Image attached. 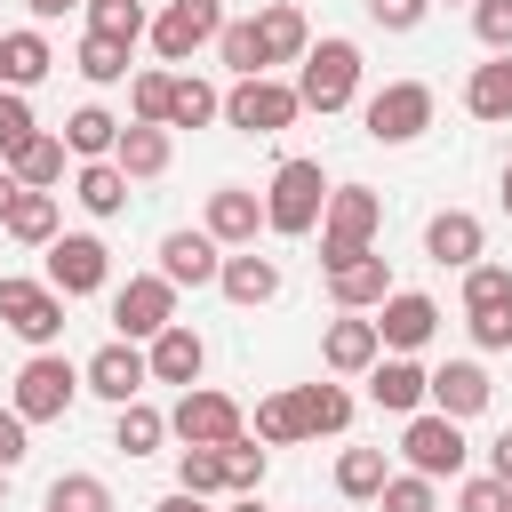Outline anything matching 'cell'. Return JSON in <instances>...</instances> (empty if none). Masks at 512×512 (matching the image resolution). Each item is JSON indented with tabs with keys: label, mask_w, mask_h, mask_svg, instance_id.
Returning <instances> with one entry per match:
<instances>
[{
	"label": "cell",
	"mask_w": 512,
	"mask_h": 512,
	"mask_svg": "<svg viewBox=\"0 0 512 512\" xmlns=\"http://www.w3.org/2000/svg\"><path fill=\"white\" fill-rule=\"evenodd\" d=\"M320 208H328V176H320V160H280L272 184H264V232L304 240V232H320Z\"/></svg>",
	"instance_id": "2"
},
{
	"label": "cell",
	"mask_w": 512,
	"mask_h": 512,
	"mask_svg": "<svg viewBox=\"0 0 512 512\" xmlns=\"http://www.w3.org/2000/svg\"><path fill=\"white\" fill-rule=\"evenodd\" d=\"M32 136H40V120H32V104H24L16 88H0V160H8V152H24Z\"/></svg>",
	"instance_id": "46"
},
{
	"label": "cell",
	"mask_w": 512,
	"mask_h": 512,
	"mask_svg": "<svg viewBox=\"0 0 512 512\" xmlns=\"http://www.w3.org/2000/svg\"><path fill=\"white\" fill-rule=\"evenodd\" d=\"M296 112H304V104H296V88H288V80H272V72H256V80H232V88H224V120H232L240 136H280Z\"/></svg>",
	"instance_id": "9"
},
{
	"label": "cell",
	"mask_w": 512,
	"mask_h": 512,
	"mask_svg": "<svg viewBox=\"0 0 512 512\" xmlns=\"http://www.w3.org/2000/svg\"><path fill=\"white\" fill-rule=\"evenodd\" d=\"M0 232H8V240H24V248H48V240H56V192H16Z\"/></svg>",
	"instance_id": "37"
},
{
	"label": "cell",
	"mask_w": 512,
	"mask_h": 512,
	"mask_svg": "<svg viewBox=\"0 0 512 512\" xmlns=\"http://www.w3.org/2000/svg\"><path fill=\"white\" fill-rule=\"evenodd\" d=\"M216 64H224L232 80L272 72V64H264V40H256V16H224V32H216Z\"/></svg>",
	"instance_id": "31"
},
{
	"label": "cell",
	"mask_w": 512,
	"mask_h": 512,
	"mask_svg": "<svg viewBox=\"0 0 512 512\" xmlns=\"http://www.w3.org/2000/svg\"><path fill=\"white\" fill-rule=\"evenodd\" d=\"M40 256H48V288H56L64 304H72V296H96V288L112 280V248H104L96 232H56Z\"/></svg>",
	"instance_id": "10"
},
{
	"label": "cell",
	"mask_w": 512,
	"mask_h": 512,
	"mask_svg": "<svg viewBox=\"0 0 512 512\" xmlns=\"http://www.w3.org/2000/svg\"><path fill=\"white\" fill-rule=\"evenodd\" d=\"M40 504H48V512H120V504H112V488H104L96 472H56Z\"/></svg>",
	"instance_id": "38"
},
{
	"label": "cell",
	"mask_w": 512,
	"mask_h": 512,
	"mask_svg": "<svg viewBox=\"0 0 512 512\" xmlns=\"http://www.w3.org/2000/svg\"><path fill=\"white\" fill-rule=\"evenodd\" d=\"M256 488H264V440L240 432V440L224 448V496H256Z\"/></svg>",
	"instance_id": "41"
},
{
	"label": "cell",
	"mask_w": 512,
	"mask_h": 512,
	"mask_svg": "<svg viewBox=\"0 0 512 512\" xmlns=\"http://www.w3.org/2000/svg\"><path fill=\"white\" fill-rule=\"evenodd\" d=\"M88 32H104V40L136 48V40L152 32V16H144V0H88Z\"/></svg>",
	"instance_id": "39"
},
{
	"label": "cell",
	"mask_w": 512,
	"mask_h": 512,
	"mask_svg": "<svg viewBox=\"0 0 512 512\" xmlns=\"http://www.w3.org/2000/svg\"><path fill=\"white\" fill-rule=\"evenodd\" d=\"M72 200H80L88 216H120V208H128V176H120L112 160H80V176H72Z\"/></svg>",
	"instance_id": "32"
},
{
	"label": "cell",
	"mask_w": 512,
	"mask_h": 512,
	"mask_svg": "<svg viewBox=\"0 0 512 512\" xmlns=\"http://www.w3.org/2000/svg\"><path fill=\"white\" fill-rule=\"evenodd\" d=\"M168 432H176L184 448H232V440L248 432V416H240V400H232V392H208V384H192V392H176V408H168Z\"/></svg>",
	"instance_id": "7"
},
{
	"label": "cell",
	"mask_w": 512,
	"mask_h": 512,
	"mask_svg": "<svg viewBox=\"0 0 512 512\" xmlns=\"http://www.w3.org/2000/svg\"><path fill=\"white\" fill-rule=\"evenodd\" d=\"M152 512H208V496H184V488H168V496H160Z\"/></svg>",
	"instance_id": "54"
},
{
	"label": "cell",
	"mask_w": 512,
	"mask_h": 512,
	"mask_svg": "<svg viewBox=\"0 0 512 512\" xmlns=\"http://www.w3.org/2000/svg\"><path fill=\"white\" fill-rule=\"evenodd\" d=\"M288 88H296V104H304V112H320V120H328V112H344V104L360 96V40H344V32L312 40Z\"/></svg>",
	"instance_id": "1"
},
{
	"label": "cell",
	"mask_w": 512,
	"mask_h": 512,
	"mask_svg": "<svg viewBox=\"0 0 512 512\" xmlns=\"http://www.w3.org/2000/svg\"><path fill=\"white\" fill-rule=\"evenodd\" d=\"M200 232L232 256V248H256V232H264V192H248V184H216L208 192V208H200Z\"/></svg>",
	"instance_id": "15"
},
{
	"label": "cell",
	"mask_w": 512,
	"mask_h": 512,
	"mask_svg": "<svg viewBox=\"0 0 512 512\" xmlns=\"http://www.w3.org/2000/svg\"><path fill=\"white\" fill-rule=\"evenodd\" d=\"M488 480H504V488H512V424L488 440Z\"/></svg>",
	"instance_id": "52"
},
{
	"label": "cell",
	"mask_w": 512,
	"mask_h": 512,
	"mask_svg": "<svg viewBox=\"0 0 512 512\" xmlns=\"http://www.w3.org/2000/svg\"><path fill=\"white\" fill-rule=\"evenodd\" d=\"M0 328L24 336L32 352H56V336H64V296H56L48 280H32V272H0Z\"/></svg>",
	"instance_id": "4"
},
{
	"label": "cell",
	"mask_w": 512,
	"mask_h": 512,
	"mask_svg": "<svg viewBox=\"0 0 512 512\" xmlns=\"http://www.w3.org/2000/svg\"><path fill=\"white\" fill-rule=\"evenodd\" d=\"M464 112H472V120H488V128H504V120H512V56L472 64V80H464Z\"/></svg>",
	"instance_id": "28"
},
{
	"label": "cell",
	"mask_w": 512,
	"mask_h": 512,
	"mask_svg": "<svg viewBox=\"0 0 512 512\" xmlns=\"http://www.w3.org/2000/svg\"><path fill=\"white\" fill-rule=\"evenodd\" d=\"M0 504H8V472H0Z\"/></svg>",
	"instance_id": "58"
},
{
	"label": "cell",
	"mask_w": 512,
	"mask_h": 512,
	"mask_svg": "<svg viewBox=\"0 0 512 512\" xmlns=\"http://www.w3.org/2000/svg\"><path fill=\"white\" fill-rule=\"evenodd\" d=\"M168 440V408H152V400H128L120 416H112V448L120 456H152Z\"/></svg>",
	"instance_id": "33"
},
{
	"label": "cell",
	"mask_w": 512,
	"mask_h": 512,
	"mask_svg": "<svg viewBox=\"0 0 512 512\" xmlns=\"http://www.w3.org/2000/svg\"><path fill=\"white\" fill-rule=\"evenodd\" d=\"M0 72H8V88L24 96V88H40L48 72H56V48H48V32L40 24H16V32H0Z\"/></svg>",
	"instance_id": "24"
},
{
	"label": "cell",
	"mask_w": 512,
	"mask_h": 512,
	"mask_svg": "<svg viewBox=\"0 0 512 512\" xmlns=\"http://www.w3.org/2000/svg\"><path fill=\"white\" fill-rule=\"evenodd\" d=\"M256 440H264V448H296V440H304V432H296V408H288V392L256 400Z\"/></svg>",
	"instance_id": "45"
},
{
	"label": "cell",
	"mask_w": 512,
	"mask_h": 512,
	"mask_svg": "<svg viewBox=\"0 0 512 512\" xmlns=\"http://www.w3.org/2000/svg\"><path fill=\"white\" fill-rule=\"evenodd\" d=\"M432 112H440V96H432L424 80H384V88L360 104V128H368V144H416V136L432 128Z\"/></svg>",
	"instance_id": "5"
},
{
	"label": "cell",
	"mask_w": 512,
	"mask_h": 512,
	"mask_svg": "<svg viewBox=\"0 0 512 512\" xmlns=\"http://www.w3.org/2000/svg\"><path fill=\"white\" fill-rule=\"evenodd\" d=\"M376 360H384V344H376V320L368 312H336L320 328V368L328 376H368Z\"/></svg>",
	"instance_id": "16"
},
{
	"label": "cell",
	"mask_w": 512,
	"mask_h": 512,
	"mask_svg": "<svg viewBox=\"0 0 512 512\" xmlns=\"http://www.w3.org/2000/svg\"><path fill=\"white\" fill-rule=\"evenodd\" d=\"M216 32H224V0H168V8L152 16L160 64H192L200 48H216Z\"/></svg>",
	"instance_id": "11"
},
{
	"label": "cell",
	"mask_w": 512,
	"mask_h": 512,
	"mask_svg": "<svg viewBox=\"0 0 512 512\" xmlns=\"http://www.w3.org/2000/svg\"><path fill=\"white\" fill-rule=\"evenodd\" d=\"M0 88H8V72H0Z\"/></svg>",
	"instance_id": "59"
},
{
	"label": "cell",
	"mask_w": 512,
	"mask_h": 512,
	"mask_svg": "<svg viewBox=\"0 0 512 512\" xmlns=\"http://www.w3.org/2000/svg\"><path fill=\"white\" fill-rule=\"evenodd\" d=\"M328 296H336V312H376V304L392 296V264H384L376 248H360V256L328 264Z\"/></svg>",
	"instance_id": "21"
},
{
	"label": "cell",
	"mask_w": 512,
	"mask_h": 512,
	"mask_svg": "<svg viewBox=\"0 0 512 512\" xmlns=\"http://www.w3.org/2000/svg\"><path fill=\"white\" fill-rule=\"evenodd\" d=\"M24 432H32V424H24L16 408H0V472H16V464L32 456V440H24Z\"/></svg>",
	"instance_id": "51"
},
{
	"label": "cell",
	"mask_w": 512,
	"mask_h": 512,
	"mask_svg": "<svg viewBox=\"0 0 512 512\" xmlns=\"http://www.w3.org/2000/svg\"><path fill=\"white\" fill-rule=\"evenodd\" d=\"M208 120H224V96H216L200 72H176V88H168V128H208Z\"/></svg>",
	"instance_id": "36"
},
{
	"label": "cell",
	"mask_w": 512,
	"mask_h": 512,
	"mask_svg": "<svg viewBox=\"0 0 512 512\" xmlns=\"http://www.w3.org/2000/svg\"><path fill=\"white\" fill-rule=\"evenodd\" d=\"M144 368H152V384H176V392H192V384H200V368H208V344H200V328H192V320H168V328L144 344Z\"/></svg>",
	"instance_id": "17"
},
{
	"label": "cell",
	"mask_w": 512,
	"mask_h": 512,
	"mask_svg": "<svg viewBox=\"0 0 512 512\" xmlns=\"http://www.w3.org/2000/svg\"><path fill=\"white\" fill-rule=\"evenodd\" d=\"M168 320H176V288H168L160 272H136V280L112 288V328H120V344H152Z\"/></svg>",
	"instance_id": "12"
},
{
	"label": "cell",
	"mask_w": 512,
	"mask_h": 512,
	"mask_svg": "<svg viewBox=\"0 0 512 512\" xmlns=\"http://www.w3.org/2000/svg\"><path fill=\"white\" fill-rule=\"evenodd\" d=\"M464 328H472L480 352H512V304H496V312H464Z\"/></svg>",
	"instance_id": "49"
},
{
	"label": "cell",
	"mask_w": 512,
	"mask_h": 512,
	"mask_svg": "<svg viewBox=\"0 0 512 512\" xmlns=\"http://www.w3.org/2000/svg\"><path fill=\"white\" fill-rule=\"evenodd\" d=\"M288 408H296V432H304V440H320V432L336 440V432L352 424V392H344V384H296Z\"/></svg>",
	"instance_id": "26"
},
{
	"label": "cell",
	"mask_w": 512,
	"mask_h": 512,
	"mask_svg": "<svg viewBox=\"0 0 512 512\" xmlns=\"http://www.w3.org/2000/svg\"><path fill=\"white\" fill-rule=\"evenodd\" d=\"M432 336H440V304H432L424 288H392V296L376 304V344H384V352H408V360H416Z\"/></svg>",
	"instance_id": "13"
},
{
	"label": "cell",
	"mask_w": 512,
	"mask_h": 512,
	"mask_svg": "<svg viewBox=\"0 0 512 512\" xmlns=\"http://www.w3.org/2000/svg\"><path fill=\"white\" fill-rule=\"evenodd\" d=\"M448 8H456V0H448Z\"/></svg>",
	"instance_id": "60"
},
{
	"label": "cell",
	"mask_w": 512,
	"mask_h": 512,
	"mask_svg": "<svg viewBox=\"0 0 512 512\" xmlns=\"http://www.w3.org/2000/svg\"><path fill=\"white\" fill-rule=\"evenodd\" d=\"M176 488L184 496H224V448H176Z\"/></svg>",
	"instance_id": "42"
},
{
	"label": "cell",
	"mask_w": 512,
	"mask_h": 512,
	"mask_svg": "<svg viewBox=\"0 0 512 512\" xmlns=\"http://www.w3.org/2000/svg\"><path fill=\"white\" fill-rule=\"evenodd\" d=\"M144 384H152V368H144V344H96L88 352V368H80V392H96V400H112V408H128V400H144Z\"/></svg>",
	"instance_id": "14"
},
{
	"label": "cell",
	"mask_w": 512,
	"mask_h": 512,
	"mask_svg": "<svg viewBox=\"0 0 512 512\" xmlns=\"http://www.w3.org/2000/svg\"><path fill=\"white\" fill-rule=\"evenodd\" d=\"M224 512H264V496H232V504H224Z\"/></svg>",
	"instance_id": "56"
},
{
	"label": "cell",
	"mask_w": 512,
	"mask_h": 512,
	"mask_svg": "<svg viewBox=\"0 0 512 512\" xmlns=\"http://www.w3.org/2000/svg\"><path fill=\"white\" fill-rule=\"evenodd\" d=\"M216 288H224V304L256 312V304H272V296H280V264H272V256H256V248H232V256H224V272H216Z\"/></svg>",
	"instance_id": "23"
},
{
	"label": "cell",
	"mask_w": 512,
	"mask_h": 512,
	"mask_svg": "<svg viewBox=\"0 0 512 512\" xmlns=\"http://www.w3.org/2000/svg\"><path fill=\"white\" fill-rule=\"evenodd\" d=\"M72 8H88V0H24L32 24H56V16H72Z\"/></svg>",
	"instance_id": "53"
},
{
	"label": "cell",
	"mask_w": 512,
	"mask_h": 512,
	"mask_svg": "<svg viewBox=\"0 0 512 512\" xmlns=\"http://www.w3.org/2000/svg\"><path fill=\"white\" fill-rule=\"evenodd\" d=\"M424 384H432V368H416L408 352H384V360L368 368V400H376L384 416H416V408H424Z\"/></svg>",
	"instance_id": "22"
},
{
	"label": "cell",
	"mask_w": 512,
	"mask_h": 512,
	"mask_svg": "<svg viewBox=\"0 0 512 512\" xmlns=\"http://www.w3.org/2000/svg\"><path fill=\"white\" fill-rule=\"evenodd\" d=\"M72 72H80L88 88H120V80H128V48H120V40H104V32H80Z\"/></svg>",
	"instance_id": "35"
},
{
	"label": "cell",
	"mask_w": 512,
	"mask_h": 512,
	"mask_svg": "<svg viewBox=\"0 0 512 512\" xmlns=\"http://www.w3.org/2000/svg\"><path fill=\"white\" fill-rule=\"evenodd\" d=\"M504 216H512V160H504Z\"/></svg>",
	"instance_id": "57"
},
{
	"label": "cell",
	"mask_w": 512,
	"mask_h": 512,
	"mask_svg": "<svg viewBox=\"0 0 512 512\" xmlns=\"http://www.w3.org/2000/svg\"><path fill=\"white\" fill-rule=\"evenodd\" d=\"M400 456H408V472H424V480H456V472H464V456H472V440H464V424H456V416L416 408V416H408V432H400Z\"/></svg>",
	"instance_id": "8"
},
{
	"label": "cell",
	"mask_w": 512,
	"mask_h": 512,
	"mask_svg": "<svg viewBox=\"0 0 512 512\" xmlns=\"http://www.w3.org/2000/svg\"><path fill=\"white\" fill-rule=\"evenodd\" d=\"M16 192H24V184H16L8 168H0V224H8V200H16Z\"/></svg>",
	"instance_id": "55"
},
{
	"label": "cell",
	"mask_w": 512,
	"mask_h": 512,
	"mask_svg": "<svg viewBox=\"0 0 512 512\" xmlns=\"http://www.w3.org/2000/svg\"><path fill=\"white\" fill-rule=\"evenodd\" d=\"M0 168H8L24 192H56V184H64V136H48V128H40V136H32L24 152H8Z\"/></svg>",
	"instance_id": "29"
},
{
	"label": "cell",
	"mask_w": 512,
	"mask_h": 512,
	"mask_svg": "<svg viewBox=\"0 0 512 512\" xmlns=\"http://www.w3.org/2000/svg\"><path fill=\"white\" fill-rule=\"evenodd\" d=\"M376 224H384V200L368 184H328V208H320V272L376 248Z\"/></svg>",
	"instance_id": "3"
},
{
	"label": "cell",
	"mask_w": 512,
	"mask_h": 512,
	"mask_svg": "<svg viewBox=\"0 0 512 512\" xmlns=\"http://www.w3.org/2000/svg\"><path fill=\"white\" fill-rule=\"evenodd\" d=\"M456 512H512V488L480 472V480H464V488H456Z\"/></svg>",
	"instance_id": "50"
},
{
	"label": "cell",
	"mask_w": 512,
	"mask_h": 512,
	"mask_svg": "<svg viewBox=\"0 0 512 512\" xmlns=\"http://www.w3.org/2000/svg\"><path fill=\"white\" fill-rule=\"evenodd\" d=\"M360 8H368L376 32H416V24L432 16V0H360Z\"/></svg>",
	"instance_id": "48"
},
{
	"label": "cell",
	"mask_w": 512,
	"mask_h": 512,
	"mask_svg": "<svg viewBox=\"0 0 512 512\" xmlns=\"http://www.w3.org/2000/svg\"><path fill=\"white\" fill-rule=\"evenodd\" d=\"M496 304H512V272L480 256V264L464 272V312H496Z\"/></svg>",
	"instance_id": "44"
},
{
	"label": "cell",
	"mask_w": 512,
	"mask_h": 512,
	"mask_svg": "<svg viewBox=\"0 0 512 512\" xmlns=\"http://www.w3.org/2000/svg\"><path fill=\"white\" fill-rule=\"evenodd\" d=\"M216 272H224V248H216L208 232L184 224V232L160 240V280H168V288H216Z\"/></svg>",
	"instance_id": "20"
},
{
	"label": "cell",
	"mask_w": 512,
	"mask_h": 512,
	"mask_svg": "<svg viewBox=\"0 0 512 512\" xmlns=\"http://www.w3.org/2000/svg\"><path fill=\"white\" fill-rule=\"evenodd\" d=\"M168 152H176L168 128H136V120H128L120 144H112V168H120L128 184H152V176H168Z\"/></svg>",
	"instance_id": "27"
},
{
	"label": "cell",
	"mask_w": 512,
	"mask_h": 512,
	"mask_svg": "<svg viewBox=\"0 0 512 512\" xmlns=\"http://www.w3.org/2000/svg\"><path fill=\"white\" fill-rule=\"evenodd\" d=\"M168 88H176V72H128V120L168 128Z\"/></svg>",
	"instance_id": "40"
},
{
	"label": "cell",
	"mask_w": 512,
	"mask_h": 512,
	"mask_svg": "<svg viewBox=\"0 0 512 512\" xmlns=\"http://www.w3.org/2000/svg\"><path fill=\"white\" fill-rule=\"evenodd\" d=\"M120 128H128V120H112L104 104H80V112L64 120V152H72V160H112Z\"/></svg>",
	"instance_id": "30"
},
{
	"label": "cell",
	"mask_w": 512,
	"mask_h": 512,
	"mask_svg": "<svg viewBox=\"0 0 512 512\" xmlns=\"http://www.w3.org/2000/svg\"><path fill=\"white\" fill-rule=\"evenodd\" d=\"M256 40H264V64H304L312 24H304L296 0H272V8H256Z\"/></svg>",
	"instance_id": "25"
},
{
	"label": "cell",
	"mask_w": 512,
	"mask_h": 512,
	"mask_svg": "<svg viewBox=\"0 0 512 512\" xmlns=\"http://www.w3.org/2000/svg\"><path fill=\"white\" fill-rule=\"evenodd\" d=\"M72 400H80V368H72L64 352H32V360L16 368L8 408H16L24 424H56V416H72Z\"/></svg>",
	"instance_id": "6"
},
{
	"label": "cell",
	"mask_w": 512,
	"mask_h": 512,
	"mask_svg": "<svg viewBox=\"0 0 512 512\" xmlns=\"http://www.w3.org/2000/svg\"><path fill=\"white\" fill-rule=\"evenodd\" d=\"M424 256H432V264H456V272H472V264L488 256V224H480L472 208H440V216L424 224Z\"/></svg>",
	"instance_id": "19"
},
{
	"label": "cell",
	"mask_w": 512,
	"mask_h": 512,
	"mask_svg": "<svg viewBox=\"0 0 512 512\" xmlns=\"http://www.w3.org/2000/svg\"><path fill=\"white\" fill-rule=\"evenodd\" d=\"M472 32L488 56H512V0H472Z\"/></svg>",
	"instance_id": "47"
},
{
	"label": "cell",
	"mask_w": 512,
	"mask_h": 512,
	"mask_svg": "<svg viewBox=\"0 0 512 512\" xmlns=\"http://www.w3.org/2000/svg\"><path fill=\"white\" fill-rule=\"evenodd\" d=\"M392 480V456L384 448H344L336 456V496H352V504H376V488Z\"/></svg>",
	"instance_id": "34"
},
{
	"label": "cell",
	"mask_w": 512,
	"mask_h": 512,
	"mask_svg": "<svg viewBox=\"0 0 512 512\" xmlns=\"http://www.w3.org/2000/svg\"><path fill=\"white\" fill-rule=\"evenodd\" d=\"M424 400H432V416H456V424H472V416H488L496 384H488V368H480V360H448V368H432Z\"/></svg>",
	"instance_id": "18"
},
{
	"label": "cell",
	"mask_w": 512,
	"mask_h": 512,
	"mask_svg": "<svg viewBox=\"0 0 512 512\" xmlns=\"http://www.w3.org/2000/svg\"><path fill=\"white\" fill-rule=\"evenodd\" d=\"M376 512H440V480H424V472H392V480L376 488Z\"/></svg>",
	"instance_id": "43"
}]
</instances>
